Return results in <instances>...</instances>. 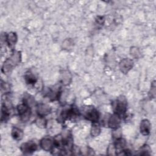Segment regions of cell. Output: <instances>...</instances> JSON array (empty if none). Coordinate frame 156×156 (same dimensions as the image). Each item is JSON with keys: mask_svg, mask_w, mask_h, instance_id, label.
I'll return each mask as SVG.
<instances>
[{"mask_svg": "<svg viewBox=\"0 0 156 156\" xmlns=\"http://www.w3.org/2000/svg\"><path fill=\"white\" fill-rule=\"evenodd\" d=\"M20 52H15L12 56L7 58L4 63L2 67V71L4 73H8L10 71L14 66H15L20 61Z\"/></svg>", "mask_w": 156, "mask_h": 156, "instance_id": "cell-2", "label": "cell"}, {"mask_svg": "<svg viewBox=\"0 0 156 156\" xmlns=\"http://www.w3.org/2000/svg\"><path fill=\"white\" fill-rule=\"evenodd\" d=\"M5 41L10 47H13L17 41V35L15 32H10L5 36Z\"/></svg>", "mask_w": 156, "mask_h": 156, "instance_id": "cell-13", "label": "cell"}, {"mask_svg": "<svg viewBox=\"0 0 156 156\" xmlns=\"http://www.w3.org/2000/svg\"><path fill=\"white\" fill-rule=\"evenodd\" d=\"M151 151L149 146L148 145H144L140 150V155H150V152Z\"/></svg>", "mask_w": 156, "mask_h": 156, "instance_id": "cell-20", "label": "cell"}, {"mask_svg": "<svg viewBox=\"0 0 156 156\" xmlns=\"http://www.w3.org/2000/svg\"><path fill=\"white\" fill-rule=\"evenodd\" d=\"M104 21H105V20H104V18L103 16H98L97 17V18H96V22H97L98 24H101V25H102V24H104Z\"/></svg>", "mask_w": 156, "mask_h": 156, "instance_id": "cell-23", "label": "cell"}, {"mask_svg": "<svg viewBox=\"0 0 156 156\" xmlns=\"http://www.w3.org/2000/svg\"><path fill=\"white\" fill-rule=\"evenodd\" d=\"M130 54L131 55L135 58H138L140 55V51L138 48L136 47H132L130 49Z\"/></svg>", "mask_w": 156, "mask_h": 156, "instance_id": "cell-21", "label": "cell"}, {"mask_svg": "<svg viewBox=\"0 0 156 156\" xmlns=\"http://www.w3.org/2000/svg\"><path fill=\"white\" fill-rule=\"evenodd\" d=\"M40 144L41 147L46 151H50L54 147L53 141L49 137H44L42 138L40 141Z\"/></svg>", "mask_w": 156, "mask_h": 156, "instance_id": "cell-7", "label": "cell"}, {"mask_svg": "<svg viewBox=\"0 0 156 156\" xmlns=\"http://www.w3.org/2000/svg\"><path fill=\"white\" fill-rule=\"evenodd\" d=\"M37 149V144L32 141L23 143L20 147V150L24 154H31L35 152Z\"/></svg>", "mask_w": 156, "mask_h": 156, "instance_id": "cell-4", "label": "cell"}, {"mask_svg": "<svg viewBox=\"0 0 156 156\" xmlns=\"http://www.w3.org/2000/svg\"><path fill=\"white\" fill-rule=\"evenodd\" d=\"M155 94V81H154L151 85V91H149V95L151 98H154Z\"/></svg>", "mask_w": 156, "mask_h": 156, "instance_id": "cell-22", "label": "cell"}, {"mask_svg": "<svg viewBox=\"0 0 156 156\" xmlns=\"http://www.w3.org/2000/svg\"><path fill=\"white\" fill-rule=\"evenodd\" d=\"M71 77L70 74L68 71H65L61 76V82L65 85H67L71 82Z\"/></svg>", "mask_w": 156, "mask_h": 156, "instance_id": "cell-18", "label": "cell"}, {"mask_svg": "<svg viewBox=\"0 0 156 156\" xmlns=\"http://www.w3.org/2000/svg\"><path fill=\"white\" fill-rule=\"evenodd\" d=\"M120 124H121L120 116H119L116 114L112 115L108 121V127L113 129L118 128L120 126Z\"/></svg>", "mask_w": 156, "mask_h": 156, "instance_id": "cell-8", "label": "cell"}, {"mask_svg": "<svg viewBox=\"0 0 156 156\" xmlns=\"http://www.w3.org/2000/svg\"><path fill=\"white\" fill-rule=\"evenodd\" d=\"M17 111L18 112L20 119L23 122H26L29 120L31 116L30 107L26 104L23 103L17 107Z\"/></svg>", "mask_w": 156, "mask_h": 156, "instance_id": "cell-3", "label": "cell"}, {"mask_svg": "<svg viewBox=\"0 0 156 156\" xmlns=\"http://www.w3.org/2000/svg\"><path fill=\"white\" fill-rule=\"evenodd\" d=\"M85 118L92 122H98L99 118V113L96 108H93L85 113Z\"/></svg>", "mask_w": 156, "mask_h": 156, "instance_id": "cell-6", "label": "cell"}, {"mask_svg": "<svg viewBox=\"0 0 156 156\" xmlns=\"http://www.w3.org/2000/svg\"><path fill=\"white\" fill-rule=\"evenodd\" d=\"M10 115V109L9 106L7 104L6 102H3L1 107V121H6L9 118Z\"/></svg>", "mask_w": 156, "mask_h": 156, "instance_id": "cell-11", "label": "cell"}, {"mask_svg": "<svg viewBox=\"0 0 156 156\" xmlns=\"http://www.w3.org/2000/svg\"><path fill=\"white\" fill-rule=\"evenodd\" d=\"M24 79L27 84L30 85H34L37 82V78L32 73H26L24 76Z\"/></svg>", "mask_w": 156, "mask_h": 156, "instance_id": "cell-14", "label": "cell"}, {"mask_svg": "<svg viewBox=\"0 0 156 156\" xmlns=\"http://www.w3.org/2000/svg\"><path fill=\"white\" fill-rule=\"evenodd\" d=\"M23 103L31 107L32 105L35 104L34 98L29 94H25L23 98Z\"/></svg>", "mask_w": 156, "mask_h": 156, "instance_id": "cell-17", "label": "cell"}, {"mask_svg": "<svg viewBox=\"0 0 156 156\" xmlns=\"http://www.w3.org/2000/svg\"><path fill=\"white\" fill-rule=\"evenodd\" d=\"M133 61L128 58H123L119 63V69L124 74H127L133 67Z\"/></svg>", "mask_w": 156, "mask_h": 156, "instance_id": "cell-5", "label": "cell"}, {"mask_svg": "<svg viewBox=\"0 0 156 156\" xmlns=\"http://www.w3.org/2000/svg\"><path fill=\"white\" fill-rule=\"evenodd\" d=\"M112 109L115 114L119 116H123L127 111V99L124 96L118 97L115 101L112 102Z\"/></svg>", "mask_w": 156, "mask_h": 156, "instance_id": "cell-1", "label": "cell"}, {"mask_svg": "<svg viewBox=\"0 0 156 156\" xmlns=\"http://www.w3.org/2000/svg\"><path fill=\"white\" fill-rule=\"evenodd\" d=\"M35 124L40 128H45L47 126V121L44 117L39 116L35 120Z\"/></svg>", "mask_w": 156, "mask_h": 156, "instance_id": "cell-19", "label": "cell"}, {"mask_svg": "<svg viewBox=\"0 0 156 156\" xmlns=\"http://www.w3.org/2000/svg\"><path fill=\"white\" fill-rule=\"evenodd\" d=\"M37 113L38 116L44 117L49 115L51 112V108L47 104H40L37 106Z\"/></svg>", "mask_w": 156, "mask_h": 156, "instance_id": "cell-9", "label": "cell"}, {"mask_svg": "<svg viewBox=\"0 0 156 156\" xmlns=\"http://www.w3.org/2000/svg\"><path fill=\"white\" fill-rule=\"evenodd\" d=\"M11 135H12V138L14 140H15L16 141H19V140H22V138H23L24 133L21 129H20L16 127H14L12 129Z\"/></svg>", "mask_w": 156, "mask_h": 156, "instance_id": "cell-12", "label": "cell"}, {"mask_svg": "<svg viewBox=\"0 0 156 156\" xmlns=\"http://www.w3.org/2000/svg\"><path fill=\"white\" fill-rule=\"evenodd\" d=\"M151 129V124L149 120L143 119L140 123V132L143 135H148Z\"/></svg>", "mask_w": 156, "mask_h": 156, "instance_id": "cell-10", "label": "cell"}, {"mask_svg": "<svg viewBox=\"0 0 156 156\" xmlns=\"http://www.w3.org/2000/svg\"><path fill=\"white\" fill-rule=\"evenodd\" d=\"M126 144V140L122 138H118L113 143V146L115 149V151L117 150H123V148Z\"/></svg>", "mask_w": 156, "mask_h": 156, "instance_id": "cell-15", "label": "cell"}, {"mask_svg": "<svg viewBox=\"0 0 156 156\" xmlns=\"http://www.w3.org/2000/svg\"><path fill=\"white\" fill-rule=\"evenodd\" d=\"M91 135L93 137L98 136L101 133V127L99 124L97 122H93L91 128Z\"/></svg>", "mask_w": 156, "mask_h": 156, "instance_id": "cell-16", "label": "cell"}]
</instances>
